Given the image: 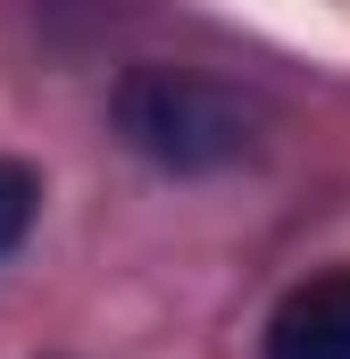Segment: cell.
I'll return each instance as SVG.
<instances>
[{"instance_id":"6da1fadb","label":"cell","mask_w":350,"mask_h":359,"mask_svg":"<svg viewBox=\"0 0 350 359\" xmlns=\"http://www.w3.org/2000/svg\"><path fill=\"white\" fill-rule=\"evenodd\" d=\"M117 134L150 168L209 176V168H234L251 151V109L192 67H134L117 84Z\"/></svg>"},{"instance_id":"7a4b0ae2","label":"cell","mask_w":350,"mask_h":359,"mask_svg":"<svg viewBox=\"0 0 350 359\" xmlns=\"http://www.w3.org/2000/svg\"><path fill=\"white\" fill-rule=\"evenodd\" d=\"M259 359H350V268L300 276L259 326Z\"/></svg>"},{"instance_id":"3957f363","label":"cell","mask_w":350,"mask_h":359,"mask_svg":"<svg viewBox=\"0 0 350 359\" xmlns=\"http://www.w3.org/2000/svg\"><path fill=\"white\" fill-rule=\"evenodd\" d=\"M34 209H42V176H34L25 159H8V151H0V259H8L17 243H25Z\"/></svg>"}]
</instances>
